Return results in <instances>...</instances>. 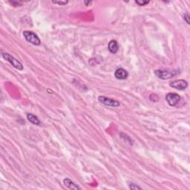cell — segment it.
<instances>
[{
    "instance_id": "1",
    "label": "cell",
    "mask_w": 190,
    "mask_h": 190,
    "mask_svg": "<svg viewBox=\"0 0 190 190\" xmlns=\"http://www.w3.org/2000/svg\"><path fill=\"white\" fill-rule=\"evenodd\" d=\"M155 75L161 80H168L178 74V71H169L165 69H158L155 71Z\"/></svg>"
},
{
    "instance_id": "2",
    "label": "cell",
    "mask_w": 190,
    "mask_h": 190,
    "mask_svg": "<svg viewBox=\"0 0 190 190\" xmlns=\"http://www.w3.org/2000/svg\"><path fill=\"white\" fill-rule=\"evenodd\" d=\"M2 56L4 59L8 61L10 65H12L13 67H14L15 68L18 69L19 71H23V65L18 60H16V58H14V56L10 55V54L8 53H2Z\"/></svg>"
},
{
    "instance_id": "3",
    "label": "cell",
    "mask_w": 190,
    "mask_h": 190,
    "mask_svg": "<svg viewBox=\"0 0 190 190\" xmlns=\"http://www.w3.org/2000/svg\"><path fill=\"white\" fill-rule=\"evenodd\" d=\"M23 36L27 42L33 44V45H39L41 44V41H40L39 38L34 32L25 31L23 32Z\"/></svg>"
},
{
    "instance_id": "4",
    "label": "cell",
    "mask_w": 190,
    "mask_h": 190,
    "mask_svg": "<svg viewBox=\"0 0 190 190\" xmlns=\"http://www.w3.org/2000/svg\"><path fill=\"white\" fill-rule=\"evenodd\" d=\"M166 100L170 106H175L181 100L180 96L176 93H169L166 94Z\"/></svg>"
},
{
    "instance_id": "5",
    "label": "cell",
    "mask_w": 190,
    "mask_h": 190,
    "mask_svg": "<svg viewBox=\"0 0 190 190\" xmlns=\"http://www.w3.org/2000/svg\"><path fill=\"white\" fill-rule=\"evenodd\" d=\"M98 100L101 103H103V105H107V106H111V107H118L120 106V102L117 101V100L111 99V98L106 97L104 96H100L98 97Z\"/></svg>"
},
{
    "instance_id": "6",
    "label": "cell",
    "mask_w": 190,
    "mask_h": 190,
    "mask_svg": "<svg viewBox=\"0 0 190 190\" xmlns=\"http://www.w3.org/2000/svg\"><path fill=\"white\" fill-rule=\"evenodd\" d=\"M170 87L178 90H185L188 87V83L184 80H178L171 82L169 84Z\"/></svg>"
},
{
    "instance_id": "7",
    "label": "cell",
    "mask_w": 190,
    "mask_h": 190,
    "mask_svg": "<svg viewBox=\"0 0 190 190\" xmlns=\"http://www.w3.org/2000/svg\"><path fill=\"white\" fill-rule=\"evenodd\" d=\"M128 76H129V73L126 70L123 68H118L115 71L114 76L118 80H123L127 79Z\"/></svg>"
},
{
    "instance_id": "8",
    "label": "cell",
    "mask_w": 190,
    "mask_h": 190,
    "mask_svg": "<svg viewBox=\"0 0 190 190\" xmlns=\"http://www.w3.org/2000/svg\"><path fill=\"white\" fill-rule=\"evenodd\" d=\"M108 49L112 54H116L119 50V45L116 40H111L108 45Z\"/></svg>"
},
{
    "instance_id": "9",
    "label": "cell",
    "mask_w": 190,
    "mask_h": 190,
    "mask_svg": "<svg viewBox=\"0 0 190 190\" xmlns=\"http://www.w3.org/2000/svg\"><path fill=\"white\" fill-rule=\"evenodd\" d=\"M63 183H64V184H65V186H66L68 188H69V189H80V186L74 184V183L73 181H71V180L69 178L64 179Z\"/></svg>"
},
{
    "instance_id": "10",
    "label": "cell",
    "mask_w": 190,
    "mask_h": 190,
    "mask_svg": "<svg viewBox=\"0 0 190 190\" xmlns=\"http://www.w3.org/2000/svg\"><path fill=\"white\" fill-rule=\"evenodd\" d=\"M27 119H28L29 122H31V123L34 124V125L39 126L40 123H41V122H40L39 118H38L36 116H35L34 114H27Z\"/></svg>"
},
{
    "instance_id": "11",
    "label": "cell",
    "mask_w": 190,
    "mask_h": 190,
    "mask_svg": "<svg viewBox=\"0 0 190 190\" xmlns=\"http://www.w3.org/2000/svg\"><path fill=\"white\" fill-rule=\"evenodd\" d=\"M129 186L131 189H142V188L140 187V186H138L135 184H133V183H130V184H129Z\"/></svg>"
},
{
    "instance_id": "12",
    "label": "cell",
    "mask_w": 190,
    "mask_h": 190,
    "mask_svg": "<svg viewBox=\"0 0 190 190\" xmlns=\"http://www.w3.org/2000/svg\"><path fill=\"white\" fill-rule=\"evenodd\" d=\"M149 99H150L151 101H152V102H158L159 100V97L157 94H151L150 95V97H149Z\"/></svg>"
},
{
    "instance_id": "13",
    "label": "cell",
    "mask_w": 190,
    "mask_h": 190,
    "mask_svg": "<svg viewBox=\"0 0 190 190\" xmlns=\"http://www.w3.org/2000/svg\"><path fill=\"white\" fill-rule=\"evenodd\" d=\"M135 2L137 3V4L140 5V6H143V5H147V4H149V1H146V2H143V1H135Z\"/></svg>"
},
{
    "instance_id": "14",
    "label": "cell",
    "mask_w": 190,
    "mask_h": 190,
    "mask_svg": "<svg viewBox=\"0 0 190 190\" xmlns=\"http://www.w3.org/2000/svg\"><path fill=\"white\" fill-rule=\"evenodd\" d=\"M184 19L186 22V23H187L188 25H189L190 23H189V14H187V13H186V14H184Z\"/></svg>"
},
{
    "instance_id": "15",
    "label": "cell",
    "mask_w": 190,
    "mask_h": 190,
    "mask_svg": "<svg viewBox=\"0 0 190 190\" xmlns=\"http://www.w3.org/2000/svg\"><path fill=\"white\" fill-rule=\"evenodd\" d=\"M54 4H58V5H64L65 4H67L68 2H52Z\"/></svg>"
}]
</instances>
